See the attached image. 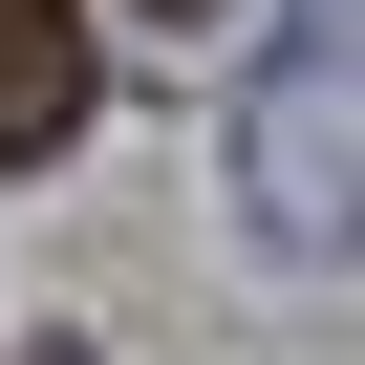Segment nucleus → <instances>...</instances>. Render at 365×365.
Masks as SVG:
<instances>
[{
	"label": "nucleus",
	"instance_id": "f03ea898",
	"mask_svg": "<svg viewBox=\"0 0 365 365\" xmlns=\"http://www.w3.org/2000/svg\"><path fill=\"white\" fill-rule=\"evenodd\" d=\"M150 22H215V0H150Z\"/></svg>",
	"mask_w": 365,
	"mask_h": 365
},
{
	"label": "nucleus",
	"instance_id": "f257e3e1",
	"mask_svg": "<svg viewBox=\"0 0 365 365\" xmlns=\"http://www.w3.org/2000/svg\"><path fill=\"white\" fill-rule=\"evenodd\" d=\"M86 129V0H0V172H43Z\"/></svg>",
	"mask_w": 365,
	"mask_h": 365
},
{
	"label": "nucleus",
	"instance_id": "7ed1b4c3",
	"mask_svg": "<svg viewBox=\"0 0 365 365\" xmlns=\"http://www.w3.org/2000/svg\"><path fill=\"white\" fill-rule=\"evenodd\" d=\"M22 365H86V344H22Z\"/></svg>",
	"mask_w": 365,
	"mask_h": 365
}]
</instances>
